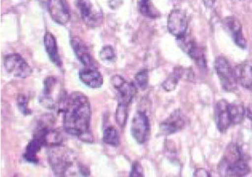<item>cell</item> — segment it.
<instances>
[{"instance_id": "obj_1", "label": "cell", "mask_w": 252, "mask_h": 177, "mask_svg": "<svg viewBox=\"0 0 252 177\" xmlns=\"http://www.w3.org/2000/svg\"><path fill=\"white\" fill-rule=\"evenodd\" d=\"M63 115V128L74 137L89 134L92 109L88 97L81 92H73L66 99Z\"/></svg>"}, {"instance_id": "obj_2", "label": "cell", "mask_w": 252, "mask_h": 177, "mask_svg": "<svg viewBox=\"0 0 252 177\" xmlns=\"http://www.w3.org/2000/svg\"><path fill=\"white\" fill-rule=\"evenodd\" d=\"M48 159L56 177H66L75 162L73 154L60 145L51 147L48 152Z\"/></svg>"}, {"instance_id": "obj_3", "label": "cell", "mask_w": 252, "mask_h": 177, "mask_svg": "<svg viewBox=\"0 0 252 177\" xmlns=\"http://www.w3.org/2000/svg\"><path fill=\"white\" fill-rule=\"evenodd\" d=\"M215 69L218 75L222 88L226 92H234L237 89L238 80L233 69L226 58L220 56L215 60Z\"/></svg>"}, {"instance_id": "obj_4", "label": "cell", "mask_w": 252, "mask_h": 177, "mask_svg": "<svg viewBox=\"0 0 252 177\" xmlns=\"http://www.w3.org/2000/svg\"><path fill=\"white\" fill-rule=\"evenodd\" d=\"M75 6L88 27L97 28L103 23V15L100 10L95 8L89 0H76Z\"/></svg>"}, {"instance_id": "obj_5", "label": "cell", "mask_w": 252, "mask_h": 177, "mask_svg": "<svg viewBox=\"0 0 252 177\" xmlns=\"http://www.w3.org/2000/svg\"><path fill=\"white\" fill-rule=\"evenodd\" d=\"M4 67L9 74L20 79L28 78L32 73V69L26 60L18 54H11L6 56Z\"/></svg>"}, {"instance_id": "obj_6", "label": "cell", "mask_w": 252, "mask_h": 177, "mask_svg": "<svg viewBox=\"0 0 252 177\" xmlns=\"http://www.w3.org/2000/svg\"><path fill=\"white\" fill-rule=\"evenodd\" d=\"M111 83L118 91V104L128 106L138 92L136 84L133 82L126 81L120 75L112 77Z\"/></svg>"}, {"instance_id": "obj_7", "label": "cell", "mask_w": 252, "mask_h": 177, "mask_svg": "<svg viewBox=\"0 0 252 177\" xmlns=\"http://www.w3.org/2000/svg\"><path fill=\"white\" fill-rule=\"evenodd\" d=\"M177 40L180 48L194 60L198 66L202 69L206 68L207 62L204 52L199 45L197 44L194 38L186 34L181 38H177Z\"/></svg>"}, {"instance_id": "obj_8", "label": "cell", "mask_w": 252, "mask_h": 177, "mask_svg": "<svg viewBox=\"0 0 252 177\" xmlns=\"http://www.w3.org/2000/svg\"><path fill=\"white\" fill-rule=\"evenodd\" d=\"M188 19L185 11L180 9L172 10L167 18V29L172 35L177 38L187 34Z\"/></svg>"}, {"instance_id": "obj_9", "label": "cell", "mask_w": 252, "mask_h": 177, "mask_svg": "<svg viewBox=\"0 0 252 177\" xmlns=\"http://www.w3.org/2000/svg\"><path fill=\"white\" fill-rule=\"evenodd\" d=\"M130 133L139 143L148 141L150 133V121L148 115L143 111H137L130 125Z\"/></svg>"}, {"instance_id": "obj_10", "label": "cell", "mask_w": 252, "mask_h": 177, "mask_svg": "<svg viewBox=\"0 0 252 177\" xmlns=\"http://www.w3.org/2000/svg\"><path fill=\"white\" fill-rule=\"evenodd\" d=\"M188 120L180 110H175L163 120L159 126V132L162 136L175 134L186 126Z\"/></svg>"}, {"instance_id": "obj_11", "label": "cell", "mask_w": 252, "mask_h": 177, "mask_svg": "<svg viewBox=\"0 0 252 177\" xmlns=\"http://www.w3.org/2000/svg\"><path fill=\"white\" fill-rule=\"evenodd\" d=\"M60 85L55 77H47L44 80V89L42 96V104L45 107L54 109L60 100Z\"/></svg>"}, {"instance_id": "obj_12", "label": "cell", "mask_w": 252, "mask_h": 177, "mask_svg": "<svg viewBox=\"0 0 252 177\" xmlns=\"http://www.w3.org/2000/svg\"><path fill=\"white\" fill-rule=\"evenodd\" d=\"M47 10L56 24L65 25L70 19V13L65 0H47Z\"/></svg>"}, {"instance_id": "obj_13", "label": "cell", "mask_w": 252, "mask_h": 177, "mask_svg": "<svg viewBox=\"0 0 252 177\" xmlns=\"http://www.w3.org/2000/svg\"><path fill=\"white\" fill-rule=\"evenodd\" d=\"M222 24L225 30L231 35L235 44L241 48H245L247 42L243 35V28L239 19L233 16L226 17L223 19Z\"/></svg>"}, {"instance_id": "obj_14", "label": "cell", "mask_w": 252, "mask_h": 177, "mask_svg": "<svg viewBox=\"0 0 252 177\" xmlns=\"http://www.w3.org/2000/svg\"><path fill=\"white\" fill-rule=\"evenodd\" d=\"M215 121L220 133H225L231 126L229 104L224 100L217 102L215 107Z\"/></svg>"}, {"instance_id": "obj_15", "label": "cell", "mask_w": 252, "mask_h": 177, "mask_svg": "<svg viewBox=\"0 0 252 177\" xmlns=\"http://www.w3.org/2000/svg\"><path fill=\"white\" fill-rule=\"evenodd\" d=\"M71 44L78 60L84 64L86 68H96V63L92 58L87 45L81 38L74 37L71 38Z\"/></svg>"}, {"instance_id": "obj_16", "label": "cell", "mask_w": 252, "mask_h": 177, "mask_svg": "<svg viewBox=\"0 0 252 177\" xmlns=\"http://www.w3.org/2000/svg\"><path fill=\"white\" fill-rule=\"evenodd\" d=\"M220 175L225 177H243L250 173V167L244 157L231 165L219 166Z\"/></svg>"}, {"instance_id": "obj_17", "label": "cell", "mask_w": 252, "mask_h": 177, "mask_svg": "<svg viewBox=\"0 0 252 177\" xmlns=\"http://www.w3.org/2000/svg\"><path fill=\"white\" fill-rule=\"evenodd\" d=\"M79 79L91 88H99L103 83V78L96 68H85L79 71Z\"/></svg>"}, {"instance_id": "obj_18", "label": "cell", "mask_w": 252, "mask_h": 177, "mask_svg": "<svg viewBox=\"0 0 252 177\" xmlns=\"http://www.w3.org/2000/svg\"><path fill=\"white\" fill-rule=\"evenodd\" d=\"M238 83L252 92V62L239 64L235 69Z\"/></svg>"}, {"instance_id": "obj_19", "label": "cell", "mask_w": 252, "mask_h": 177, "mask_svg": "<svg viewBox=\"0 0 252 177\" xmlns=\"http://www.w3.org/2000/svg\"><path fill=\"white\" fill-rule=\"evenodd\" d=\"M44 46H45L46 51L47 55L49 56L50 60L56 64V66L62 67V61L60 59V55L58 52V47H57V42H56V38L51 32H47L44 35Z\"/></svg>"}, {"instance_id": "obj_20", "label": "cell", "mask_w": 252, "mask_h": 177, "mask_svg": "<svg viewBox=\"0 0 252 177\" xmlns=\"http://www.w3.org/2000/svg\"><path fill=\"white\" fill-rule=\"evenodd\" d=\"M243 158L241 149L236 143H231L226 147L221 165H228Z\"/></svg>"}, {"instance_id": "obj_21", "label": "cell", "mask_w": 252, "mask_h": 177, "mask_svg": "<svg viewBox=\"0 0 252 177\" xmlns=\"http://www.w3.org/2000/svg\"><path fill=\"white\" fill-rule=\"evenodd\" d=\"M138 9L143 16L149 19H157L161 16L160 12L153 4L152 0H138Z\"/></svg>"}, {"instance_id": "obj_22", "label": "cell", "mask_w": 252, "mask_h": 177, "mask_svg": "<svg viewBox=\"0 0 252 177\" xmlns=\"http://www.w3.org/2000/svg\"><path fill=\"white\" fill-rule=\"evenodd\" d=\"M42 146H43V144L40 140L34 137L27 146L26 151L24 153L25 160L31 163L38 162V152L40 151Z\"/></svg>"}, {"instance_id": "obj_23", "label": "cell", "mask_w": 252, "mask_h": 177, "mask_svg": "<svg viewBox=\"0 0 252 177\" xmlns=\"http://www.w3.org/2000/svg\"><path fill=\"white\" fill-rule=\"evenodd\" d=\"M229 112L231 116V124H239L244 120L246 115V108L240 103L229 104Z\"/></svg>"}, {"instance_id": "obj_24", "label": "cell", "mask_w": 252, "mask_h": 177, "mask_svg": "<svg viewBox=\"0 0 252 177\" xmlns=\"http://www.w3.org/2000/svg\"><path fill=\"white\" fill-rule=\"evenodd\" d=\"M180 79H182V68H176L162 83V88L167 92L173 91L177 87Z\"/></svg>"}, {"instance_id": "obj_25", "label": "cell", "mask_w": 252, "mask_h": 177, "mask_svg": "<svg viewBox=\"0 0 252 177\" xmlns=\"http://www.w3.org/2000/svg\"><path fill=\"white\" fill-rule=\"evenodd\" d=\"M103 141L109 145L117 147L120 145V135L117 129L113 126H108L103 131Z\"/></svg>"}, {"instance_id": "obj_26", "label": "cell", "mask_w": 252, "mask_h": 177, "mask_svg": "<svg viewBox=\"0 0 252 177\" xmlns=\"http://www.w3.org/2000/svg\"><path fill=\"white\" fill-rule=\"evenodd\" d=\"M128 106L127 105H122V104H118V107L116 111V120L117 122L118 125L124 128L126 124L127 120V111H128Z\"/></svg>"}, {"instance_id": "obj_27", "label": "cell", "mask_w": 252, "mask_h": 177, "mask_svg": "<svg viewBox=\"0 0 252 177\" xmlns=\"http://www.w3.org/2000/svg\"><path fill=\"white\" fill-rule=\"evenodd\" d=\"M136 86L142 90H146L149 83V72L148 70H141L135 76Z\"/></svg>"}, {"instance_id": "obj_28", "label": "cell", "mask_w": 252, "mask_h": 177, "mask_svg": "<svg viewBox=\"0 0 252 177\" xmlns=\"http://www.w3.org/2000/svg\"><path fill=\"white\" fill-rule=\"evenodd\" d=\"M99 57L102 60L111 62L116 60V52L111 46H105L99 52Z\"/></svg>"}, {"instance_id": "obj_29", "label": "cell", "mask_w": 252, "mask_h": 177, "mask_svg": "<svg viewBox=\"0 0 252 177\" xmlns=\"http://www.w3.org/2000/svg\"><path fill=\"white\" fill-rule=\"evenodd\" d=\"M18 107L20 108L22 113L25 115H30L32 113L30 108L28 107V101L26 96H18L17 98Z\"/></svg>"}, {"instance_id": "obj_30", "label": "cell", "mask_w": 252, "mask_h": 177, "mask_svg": "<svg viewBox=\"0 0 252 177\" xmlns=\"http://www.w3.org/2000/svg\"><path fill=\"white\" fill-rule=\"evenodd\" d=\"M130 177H144L143 167L138 161L133 163L131 170H130Z\"/></svg>"}, {"instance_id": "obj_31", "label": "cell", "mask_w": 252, "mask_h": 177, "mask_svg": "<svg viewBox=\"0 0 252 177\" xmlns=\"http://www.w3.org/2000/svg\"><path fill=\"white\" fill-rule=\"evenodd\" d=\"M193 177H213L205 169H198L194 171Z\"/></svg>"}, {"instance_id": "obj_32", "label": "cell", "mask_w": 252, "mask_h": 177, "mask_svg": "<svg viewBox=\"0 0 252 177\" xmlns=\"http://www.w3.org/2000/svg\"><path fill=\"white\" fill-rule=\"evenodd\" d=\"M202 1L207 8H212L216 2V0H202Z\"/></svg>"}, {"instance_id": "obj_33", "label": "cell", "mask_w": 252, "mask_h": 177, "mask_svg": "<svg viewBox=\"0 0 252 177\" xmlns=\"http://www.w3.org/2000/svg\"><path fill=\"white\" fill-rule=\"evenodd\" d=\"M246 114H248V116L252 122V108L246 109Z\"/></svg>"}, {"instance_id": "obj_34", "label": "cell", "mask_w": 252, "mask_h": 177, "mask_svg": "<svg viewBox=\"0 0 252 177\" xmlns=\"http://www.w3.org/2000/svg\"><path fill=\"white\" fill-rule=\"evenodd\" d=\"M239 1H241V0H239Z\"/></svg>"}, {"instance_id": "obj_35", "label": "cell", "mask_w": 252, "mask_h": 177, "mask_svg": "<svg viewBox=\"0 0 252 177\" xmlns=\"http://www.w3.org/2000/svg\"></svg>"}, {"instance_id": "obj_36", "label": "cell", "mask_w": 252, "mask_h": 177, "mask_svg": "<svg viewBox=\"0 0 252 177\" xmlns=\"http://www.w3.org/2000/svg\"></svg>"}, {"instance_id": "obj_37", "label": "cell", "mask_w": 252, "mask_h": 177, "mask_svg": "<svg viewBox=\"0 0 252 177\" xmlns=\"http://www.w3.org/2000/svg\"></svg>"}]
</instances>
